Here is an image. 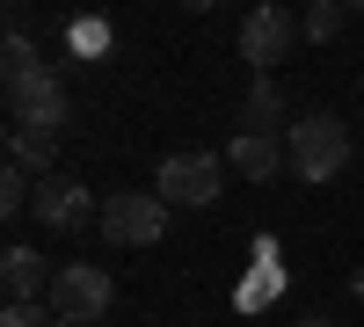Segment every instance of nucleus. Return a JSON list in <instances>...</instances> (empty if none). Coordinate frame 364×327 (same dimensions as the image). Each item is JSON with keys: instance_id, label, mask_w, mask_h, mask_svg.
<instances>
[{"instance_id": "nucleus-1", "label": "nucleus", "mask_w": 364, "mask_h": 327, "mask_svg": "<svg viewBox=\"0 0 364 327\" xmlns=\"http://www.w3.org/2000/svg\"><path fill=\"white\" fill-rule=\"evenodd\" d=\"M284 153H291V174L299 182H336V174L350 167V124L343 116H299V124L284 131Z\"/></svg>"}, {"instance_id": "nucleus-2", "label": "nucleus", "mask_w": 364, "mask_h": 327, "mask_svg": "<svg viewBox=\"0 0 364 327\" xmlns=\"http://www.w3.org/2000/svg\"><path fill=\"white\" fill-rule=\"evenodd\" d=\"M51 320L58 327H95L109 306H117V284L95 270V262H66V270H51Z\"/></svg>"}, {"instance_id": "nucleus-3", "label": "nucleus", "mask_w": 364, "mask_h": 327, "mask_svg": "<svg viewBox=\"0 0 364 327\" xmlns=\"http://www.w3.org/2000/svg\"><path fill=\"white\" fill-rule=\"evenodd\" d=\"M161 233H168L161 189H117V196H102V240H117V248H154Z\"/></svg>"}, {"instance_id": "nucleus-4", "label": "nucleus", "mask_w": 364, "mask_h": 327, "mask_svg": "<svg viewBox=\"0 0 364 327\" xmlns=\"http://www.w3.org/2000/svg\"><path fill=\"white\" fill-rule=\"evenodd\" d=\"M0 87H8V124H29V131H58L66 124V80H58V66L15 73Z\"/></svg>"}, {"instance_id": "nucleus-5", "label": "nucleus", "mask_w": 364, "mask_h": 327, "mask_svg": "<svg viewBox=\"0 0 364 327\" xmlns=\"http://www.w3.org/2000/svg\"><path fill=\"white\" fill-rule=\"evenodd\" d=\"M299 37H306V29H299V15H291V8H277V0L240 15V58H248L262 80H269V66H277V58H291V44H299Z\"/></svg>"}, {"instance_id": "nucleus-6", "label": "nucleus", "mask_w": 364, "mask_h": 327, "mask_svg": "<svg viewBox=\"0 0 364 327\" xmlns=\"http://www.w3.org/2000/svg\"><path fill=\"white\" fill-rule=\"evenodd\" d=\"M29 211H37V226H44V233H80L87 218H102V204L87 196L73 174H44V182H37V204H29Z\"/></svg>"}, {"instance_id": "nucleus-7", "label": "nucleus", "mask_w": 364, "mask_h": 327, "mask_svg": "<svg viewBox=\"0 0 364 327\" xmlns=\"http://www.w3.org/2000/svg\"><path fill=\"white\" fill-rule=\"evenodd\" d=\"M219 153H168L161 160V204H219Z\"/></svg>"}, {"instance_id": "nucleus-8", "label": "nucleus", "mask_w": 364, "mask_h": 327, "mask_svg": "<svg viewBox=\"0 0 364 327\" xmlns=\"http://www.w3.org/2000/svg\"><path fill=\"white\" fill-rule=\"evenodd\" d=\"M0 284H8L15 306L51 299V277H44V255H37V248H8V255H0Z\"/></svg>"}, {"instance_id": "nucleus-9", "label": "nucleus", "mask_w": 364, "mask_h": 327, "mask_svg": "<svg viewBox=\"0 0 364 327\" xmlns=\"http://www.w3.org/2000/svg\"><path fill=\"white\" fill-rule=\"evenodd\" d=\"M226 167H233V174H248V182H269L277 167H291V153H284V138H240V131H233Z\"/></svg>"}, {"instance_id": "nucleus-10", "label": "nucleus", "mask_w": 364, "mask_h": 327, "mask_svg": "<svg viewBox=\"0 0 364 327\" xmlns=\"http://www.w3.org/2000/svg\"><path fill=\"white\" fill-rule=\"evenodd\" d=\"M277 116H284L277 80H255L248 95H240V138H277Z\"/></svg>"}, {"instance_id": "nucleus-11", "label": "nucleus", "mask_w": 364, "mask_h": 327, "mask_svg": "<svg viewBox=\"0 0 364 327\" xmlns=\"http://www.w3.org/2000/svg\"><path fill=\"white\" fill-rule=\"evenodd\" d=\"M51 160H58V131L8 124V167H22V174H51Z\"/></svg>"}, {"instance_id": "nucleus-12", "label": "nucleus", "mask_w": 364, "mask_h": 327, "mask_svg": "<svg viewBox=\"0 0 364 327\" xmlns=\"http://www.w3.org/2000/svg\"><path fill=\"white\" fill-rule=\"evenodd\" d=\"M343 22H350V8H343V0H314V8L299 15V29H306L314 44H328V37H343Z\"/></svg>"}, {"instance_id": "nucleus-13", "label": "nucleus", "mask_w": 364, "mask_h": 327, "mask_svg": "<svg viewBox=\"0 0 364 327\" xmlns=\"http://www.w3.org/2000/svg\"><path fill=\"white\" fill-rule=\"evenodd\" d=\"M22 204H37V189H29V174H22V167H8V174H0V218H15Z\"/></svg>"}, {"instance_id": "nucleus-14", "label": "nucleus", "mask_w": 364, "mask_h": 327, "mask_svg": "<svg viewBox=\"0 0 364 327\" xmlns=\"http://www.w3.org/2000/svg\"><path fill=\"white\" fill-rule=\"evenodd\" d=\"M66 44H73L80 58H102V51H109V22H73V29H66Z\"/></svg>"}, {"instance_id": "nucleus-15", "label": "nucleus", "mask_w": 364, "mask_h": 327, "mask_svg": "<svg viewBox=\"0 0 364 327\" xmlns=\"http://www.w3.org/2000/svg\"><path fill=\"white\" fill-rule=\"evenodd\" d=\"M0 327H58V320H51V306H15V299H8Z\"/></svg>"}, {"instance_id": "nucleus-16", "label": "nucleus", "mask_w": 364, "mask_h": 327, "mask_svg": "<svg viewBox=\"0 0 364 327\" xmlns=\"http://www.w3.org/2000/svg\"><path fill=\"white\" fill-rule=\"evenodd\" d=\"M299 327H336V320H328V313H299Z\"/></svg>"}, {"instance_id": "nucleus-17", "label": "nucleus", "mask_w": 364, "mask_h": 327, "mask_svg": "<svg viewBox=\"0 0 364 327\" xmlns=\"http://www.w3.org/2000/svg\"><path fill=\"white\" fill-rule=\"evenodd\" d=\"M350 291H357V299H364V270H357V277H350Z\"/></svg>"}]
</instances>
